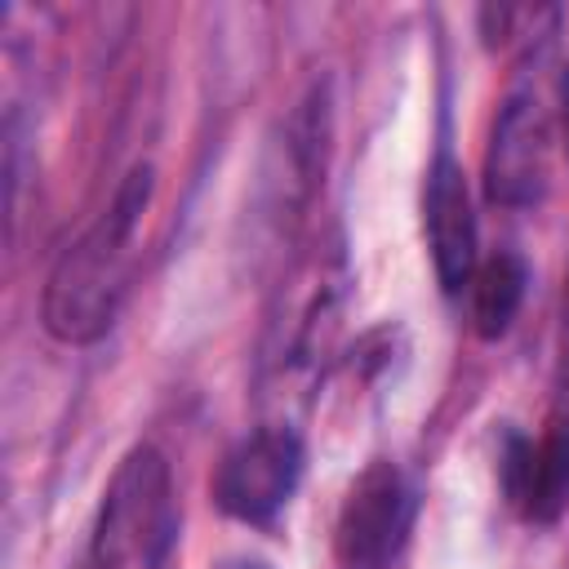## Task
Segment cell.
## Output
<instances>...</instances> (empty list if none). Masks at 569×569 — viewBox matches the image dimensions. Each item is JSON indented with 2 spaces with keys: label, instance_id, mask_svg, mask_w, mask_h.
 <instances>
[{
  "label": "cell",
  "instance_id": "cell-1",
  "mask_svg": "<svg viewBox=\"0 0 569 569\" xmlns=\"http://www.w3.org/2000/svg\"><path fill=\"white\" fill-rule=\"evenodd\" d=\"M151 191H156V169L138 160L120 178L111 204L49 267L40 320L58 342L84 347L116 325V311L129 293L133 244H138V227L151 204Z\"/></svg>",
  "mask_w": 569,
  "mask_h": 569
},
{
  "label": "cell",
  "instance_id": "cell-2",
  "mask_svg": "<svg viewBox=\"0 0 569 569\" xmlns=\"http://www.w3.org/2000/svg\"><path fill=\"white\" fill-rule=\"evenodd\" d=\"M178 538V498L173 476L160 449L133 445L111 485L102 489V507L93 520V565L98 569H151Z\"/></svg>",
  "mask_w": 569,
  "mask_h": 569
},
{
  "label": "cell",
  "instance_id": "cell-3",
  "mask_svg": "<svg viewBox=\"0 0 569 569\" xmlns=\"http://www.w3.org/2000/svg\"><path fill=\"white\" fill-rule=\"evenodd\" d=\"M302 462H307V453H302L298 431L258 427L222 453V462L209 480V493L222 516H231L240 525H267L293 498V489L302 480Z\"/></svg>",
  "mask_w": 569,
  "mask_h": 569
},
{
  "label": "cell",
  "instance_id": "cell-4",
  "mask_svg": "<svg viewBox=\"0 0 569 569\" xmlns=\"http://www.w3.org/2000/svg\"><path fill=\"white\" fill-rule=\"evenodd\" d=\"M551 164V120L533 89H516L502 98L489 147H485V191L502 209H529L547 191Z\"/></svg>",
  "mask_w": 569,
  "mask_h": 569
},
{
  "label": "cell",
  "instance_id": "cell-5",
  "mask_svg": "<svg viewBox=\"0 0 569 569\" xmlns=\"http://www.w3.org/2000/svg\"><path fill=\"white\" fill-rule=\"evenodd\" d=\"M413 525V489L396 462H369L338 511V560L347 569H387Z\"/></svg>",
  "mask_w": 569,
  "mask_h": 569
},
{
  "label": "cell",
  "instance_id": "cell-6",
  "mask_svg": "<svg viewBox=\"0 0 569 569\" xmlns=\"http://www.w3.org/2000/svg\"><path fill=\"white\" fill-rule=\"evenodd\" d=\"M422 231H427V249H431V267H436L440 289L449 298L462 293L480 267V249H476V209H471L467 173L449 151H440L427 169Z\"/></svg>",
  "mask_w": 569,
  "mask_h": 569
},
{
  "label": "cell",
  "instance_id": "cell-7",
  "mask_svg": "<svg viewBox=\"0 0 569 569\" xmlns=\"http://www.w3.org/2000/svg\"><path fill=\"white\" fill-rule=\"evenodd\" d=\"M502 485L525 520L556 525L569 507V418H551L538 445L525 436H507Z\"/></svg>",
  "mask_w": 569,
  "mask_h": 569
},
{
  "label": "cell",
  "instance_id": "cell-8",
  "mask_svg": "<svg viewBox=\"0 0 569 569\" xmlns=\"http://www.w3.org/2000/svg\"><path fill=\"white\" fill-rule=\"evenodd\" d=\"M467 289H471V325H476V333L485 342H493V338H502L511 329V320H516V311L525 302L529 267H525L520 253L498 249V253H489L476 267V276H471Z\"/></svg>",
  "mask_w": 569,
  "mask_h": 569
},
{
  "label": "cell",
  "instance_id": "cell-9",
  "mask_svg": "<svg viewBox=\"0 0 569 569\" xmlns=\"http://www.w3.org/2000/svg\"><path fill=\"white\" fill-rule=\"evenodd\" d=\"M560 124H565V151H569V62H565V80H560Z\"/></svg>",
  "mask_w": 569,
  "mask_h": 569
},
{
  "label": "cell",
  "instance_id": "cell-10",
  "mask_svg": "<svg viewBox=\"0 0 569 569\" xmlns=\"http://www.w3.org/2000/svg\"><path fill=\"white\" fill-rule=\"evenodd\" d=\"M222 569H267L262 560H249V556H240V560H227Z\"/></svg>",
  "mask_w": 569,
  "mask_h": 569
},
{
  "label": "cell",
  "instance_id": "cell-11",
  "mask_svg": "<svg viewBox=\"0 0 569 569\" xmlns=\"http://www.w3.org/2000/svg\"><path fill=\"white\" fill-rule=\"evenodd\" d=\"M565 329H569V271H565Z\"/></svg>",
  "mask_w": 569,
  "mask_h": 569
}]
</instances>
